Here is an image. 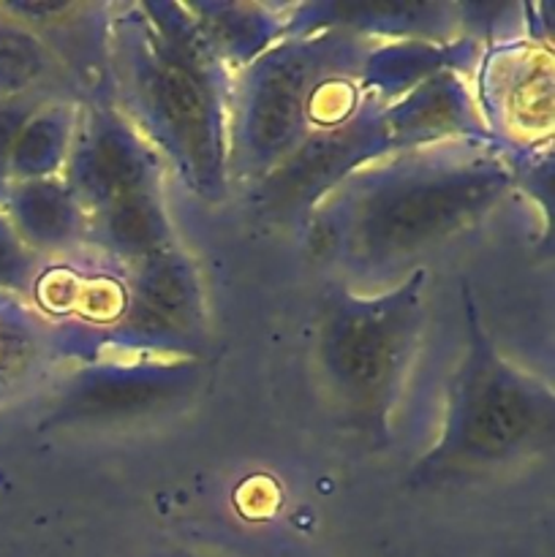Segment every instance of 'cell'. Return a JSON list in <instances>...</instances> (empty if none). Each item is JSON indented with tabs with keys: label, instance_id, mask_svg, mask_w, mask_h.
I'll return each mask as SVG.
<instances>
[{
	"label": "cell",
	"instance_id": "6da1fadb",
	"mask_svg": "<svg viewBox=\"0 0 555 557\" xmlns=\"http://www.w3.org/2000/svg\"><path fill=\"white\" fill-rule=\"evenodd\" d=\"M515 190L490 139L390 152L346 180L305 223L313 261L354 292H381L471 232Z\"/></svg>",
	"mask_w": 555,
	"mask_h": 557
},
{
	"label": "cell",
	"instance_id": "7a4b0ae2",
	"mask_svg": "<svg viewBox=\"0 0 555 557\" xmlns=\"http://www.w3.org/2000/svg\"><path fill=\"white\" fill-rule=\"evenodd\" d=\"M232 85L185 3H109V103L150 145L169 180L207 205L232 196Z\"/></svg>",
	"mask_w": 555,
	"mask_h": 557
},
{
	"label": "cell",
	"instance_id": "3957f363",
	"mask_svg": "<svg viewBox=\"0 0 555 557\" xmlns=\"http://www.w3.org/2000/svg\"><path fill=\"white\" fill-rule=\"evenodd\" d=\"M462 357L446 384L439 435L406 476L411 490L495 476L536 457L553 441V386L498 351L468 283H462Z\"/></svg>",
	"mask_w": 555,
	"mask_h": 557
},
{
	"label": "cell",
	"instance_id": "277c9868",
	"mask_svg": "<svg viewBox=\"0 0 555 557\" xmlns=\"http://www.w3.org/2000/svg\"><path fill=\"white\" fill-rule=\"evenodd\" d=\"M430 270L395 286L354 292L332 283L313 326V368L343 428L373 449L392 444V424L428 332Z\"/></svg>",
	"mask_w": 555,
	"mask_h": 557
},
{
	"label": "cell",
	"instance_id": "5b68a950",
	"mask_svg": "<svg viewBox=\"0 0 555 557\" xmlns=\"http://www.w3.org/2000/svg\"><path fill=\"white\" fill-rule=\"evenodd\" d=\"M63 180L85 212V248L103 259L134 267L177 245L166 169L109 101L79 103Z\"/></svg>",
	"mask_w": 555,
	"mask_h": 557
},
{
	"label": "cell",
	"instance_id": "8992f818",
	"mask_svg": "<svg viewBox=\"0 0 555 557\" xmlns=\"http://www.w3.org/2000/svg\"><path fill=\"white\" fill-rule=\"evenodd\" d=\"M370 44L346 30L286 36L234 76L229 188H254L310 134L316 87L332 74L362 69Z\"/></svg>",
	"mask_w": 555,
	"mask_h": 557
},
{
	"label": "cell",
	"instance_id": "52a82bcc",
	"mask_svg": "<svg viewBox=\"0 0 555 557\" xmlns=\"http://www.w3.org/2000/svg\"><path fill=\"white\" fill-rule=\"evenodd\" d=\"M471 92L488 139L511 166L553 156V5L528 3V27L482 44Z\"/></svg>",
	"mask_w": 555,
	"mask_h": 557
},
{
	"label": "cell",
	"instance_id": "ba28073f",
	"mask_svg": "<svg viewBox=\"0 0 555 557\" xmlns=\"http://www.w3.org/2000/svg\"><path fill=\"white\" fill-rule=\"evenodd\" d=\"M210 359L101 357L65 364L47 386L44 430H120L158 422L201 395Z\"/></svg>",
	"mask_w": 555,
	"mask_h": 557
},
{
	"label": "cell",
	"instance_id": "9c48e42d",
	"mask_svg": "<svg viewBox=\"0 0 555 557\" xmlns=\"http://www.w3.org/2000/svg\"><path fill=\"white\" fill-rule=\"evenodd\" d=\"M386 107L365 96L354 117L313 128L267 177L245 190L250 215L272 226H303L316 210L368 163L390 156Z\"/></svg>",
	"mask_w": 555,
	"mask_h": 557
},
{
	"label": "cell",
	"instance_id": "30bf717a",
	"mask_svg": "<svg viewBox=\"0 0 555 557\" xmlns=\"http://www.w3.org/2000/svg\"><path fill=\"white\" fill-rule=\"evenodd\" d=\"M210 305L196 261L183 245L128 267V305L92 359H205Z\"/></svg>",
	"mask_w": 555,
	"mask_h": 557
},
{
	"label": "cell",
	"instance_id": "8fae6325",
	"mask_svg": "<svg viewBox=\"0 0 555 557\" xmlns=\"http://www.w3.org/2000/svg\"><path fill=\"white\" fill-rule=\"evenodd\" d=\"M27 302L58 335L63 364L96 357L128 305V267L82 248L63 259L41 261Z\"/></svg>",
	"mask_w": 555,
	"mask_h": 557
},
{
	"label": "cell",
	"instance_id": "7c38bea8",
	"mask_svg": "<svg viewBox=\"0 0 555 557\" xmlns=\"http://www.w3.org/2000/svg\"><path fill=\"white\" fill-rule=\"evenodd\" d=\"M0 9L36 33L85 101H109V3L0 0Z\"/></svg>",
	"mask_w": 555,
	"mask_h": 557
},
{
	"label": "cell",
	"instance_id": "4fadbf2b",
	"mask_svg": "<svg viewBox=\"0 0 555 557\" xmlns=\"http://www.w3.org/2000/svg\"><path fill=\"white\" fill-rule=\"evenodd\" d=\"M346 30L370 41H455L466 36L457 3H288L286 36Z\"/></svg>",
	"mask_w": 555,
	"mask_h": 557
},
{
	"label": "cell",
	"instance_id": "5bb4252c",
	"mask_svg": "<svg viewBox=\"0 0 555 557\" xmlns=\"http://www.w3.org/2000/svg\"><path fill=\"white\" fill-rule=\"evenodd\" d=\"M473 71L449 69L430 76L386 107L390 150H417L455 139H488L471 92Z\"/></svg>",
	"mask_w": 555,
	"mask_h": 557
},
{
	"label": "cell",
	"instance_id": "9a60e30c",
	"mask_svg": "<svg viewBox=\"0 0 555 557\" xmlns=\"http://www.w3.org/2000/svg\"><path fill=\"white\" fill-rule=\"evenodd\" d=\"M0 210L14 226L16 237L41 261L63 259L85 248V212L63 174L11 183Z\"/></svg>",
	"mask_w": 555,
	"mask_h": 557
},
{
	"label": "cell",
	"instance_id": "2e32d148",
	"mask_svg": "<svg viewBox=\"0 0 555 557\" xmlns=\"http://www.w3.org/2000/svg\"><path fill=\"white\" fill-rule=\"evenodd\" d=\"M63 368L49 321L27 299L0 294V406L47 389Z\"/></svg>",
	"mask_w": 555,
	"mask_h": 557
},
{
	"label": "cell",
	"instance_id": "e0dca14e",
	"mask_svg": "<svg viewBox=\"0 0 555 557\" xmlns=\"http://www.w3.org/2000/svg\"><path fill=\"white\" fill-rule=\"evenodd\" d=\"M479 52L482 41L473 36L455 41H373L357 74V85L365 96L390 107L441 71H473Z\"/></svg>",
	"mask_w": 555,
	"mask_h": 557
},
{
	"label": "cell",
	"instance_id": "ac0fdd59",
	"mask_svg": "<svg viewBox=\"0 0 555 557\" xmlns=\"http://www.w3.org/2000/svg\"><path fill=\"white\" fill-rule=\"evenodd\" d=\"M185 11L212 58L229 74L237 76L245 65L281 41L286 33L288 3L205 0V3H185Z\"/></svg>",
	"mask_w": 555,
	"mask_h": 557
},
{
	"label": "cell",
	"instance_id": "d6986e66",
	"mask_svg": "<svg viewBox=\"0 0 555 557\" xmlns=\"http://www.w3.org/2000/svg\"><path fill=\"white\" fill-rule=\"evenodd\" d=\"M0 96L76 101L79 90L36 33L0 9Z\"/></svg>",
	"mask_w": 555,
	"mask_h": 557
},
{
	"label": "cell",
	"instance_id": "ffe728a7",
	"mask_svg": "<svg viewBox=\"0 0 555 557\" xmlns=\"http://www.w3.org/2000/svg\"><path fill=\"white\" fill-rule=\"evenodd\" d=\"M76 117V101L38 103L20 128L11 150V183L60 177L74 145Z\"/></svg>",
	"mask_w": 555,
	"mask_h": 557
},
{
	"label": "cell",
	"instance_id": "44dd1931",
	"mask_svg": "<svg viewBox=\"0 0 555 557\" xmlns=\"http://www.w3.org/2000/svg\"><path fill=\"white\" fill-rule=\"evenodd\" d=\"M38 270H41V259L16 237L14 226L0 210V294L30 299Z\"/></svg>",
	"mask_w": 555,
	"mask_h": 557
},
{
	"label": "cell",
	"instance_id": "7402d4cb",
	"mask_svg": "<svg viewBox=\"0 0 555 557\" xmlns=\"http://www.w3.org/2000/svg\"><path fill=\"white\" fill-rule=\"evenodd\" d=\"M36 98H9L0 96V207L11 188V150L20 136V128L30 117L33 109L38 107Z\"/></svg>",
	"mask_w": 555,
	"mask_h": 557
},
{
	"label": "cell",
	"instance_id": "603a6c76",
	"mask_svg": "<svg viewBox=\"0 0 555 557\" xmlns=\"http://www.w3.org/2000/svg\"><path fill=\"white\" fill-rule=\"evenodd\" d=\"M161 557H218V555H207V553H194V549H174V553H166Z\"/></svg>",
	"mask_w": 555,
	"mask_h": 557
}]
</instances>
